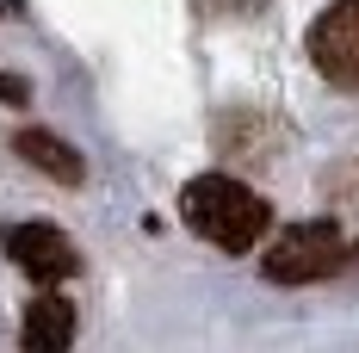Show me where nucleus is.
I'll use <instances>...</instances> for the list:
<instances>
[{
    "label": "nucleus",
    "mask_w": 359,
    "mask_h": 353,
    "mask_svg": "<svg viewBox=\"0 0 359 353\" xmlns=\"http://www.w3.org/2000/svg\"><path fill=\"white\" fill-rule=\"evenodd\" d=\"M19 341L32 353H62L74 341V304L69 298H32V310L19 322Z\"/></svg>",
    "instance_id": "5"
},
{
    "label": "nucleus",
    "mask_w": 359,
    "mask_h": 353,
    "mask_svg": "<svg viewBox=\"0 0 359 353\" xmlns=\"http://www.w3.org/2000/svg\"><path fill=\"white\" fill-rule=\"evenodd\" d=\"M180 217L192 223V236H205V242L223 248V254H248V248L266 236V223H273L266 199H260L254 186H242V180H229V174L186 180V186H180Z\"/></svg>",
    "instance_id": "1"
},
{
    "label": "nucleus",
    "mask_w": 359,
    "mask_h": 353,
    "mask_svg": "<svg viewBox=\"0 0 359 353\" xmlns=\"http://www.w3.org/2000/svg\"><path fill=\"white\" fill-rule=\"evenodd\" d=\"M13 149H19L32 168H43L50 180H62V186H74V180L87 174V168H81V155H74L62 137H50V131H19V137H13Z\"/></svg>",
    "instance_id": "6"
},
{
    "label": "nucleus",
    "mask_w": 359,
    "mask_h": 353,
    "mask_svg": "<svg viewBox=\"0 0 359 353\" xmlns=\"http://www.w3.org/2000/svg\"><path fill=\"white\" fill-rule=\"evenodd\" d=\"M304 44L316 74H328L334 87H359V0H334L328 13H316Z\"/></svg>",
    "instance_id": "3"
},
{
    "label": "nucleus",
    "mask_w": 359,
    "mask_h": 353,
    "mask_svg": "<svg viewBox=\"0 0 359 353\" xmlns=\"http://www.w3.org/2000/svg\"><path fill=\"white\" fill-rule=\"evenodd\" d=\"M0 248L13 254L19 273H32V279H43V285L69 279L74 267H81L74 242L56 229V223H6V229H0Z\"/></svg>",
    "instance_id": "4"
},
{
    "label": "nucleus",
    "mask_w": 359,
    "mask_h": 353,
    "mask_svg": "<svg viewBox=\"0 0 359 353\" xmlns=\"http://www.w3.org/2000/svg\"><path fill=\"white\" fill-rule=\"evenodd\" d=\"M341 267V223H291L273 236V248L260 254V273L273 285H310Z\"/></svg>",
    "instance_id": "2"
}]
</instances>
